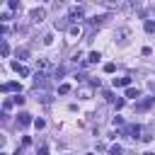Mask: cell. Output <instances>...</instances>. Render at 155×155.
<instances>
[{
  "instance_id": "6da1fadb",
  "label": "cell",
  "mask_w": 155,
  "mask_h": 155,
  "mask_svg": "<svg viewBox=\"0 0 155 155\" xmlns=\"http://www.w3.org/2000/svg\"><path fill=\"white\" fill-rule=\"evenodd\" d=\"M68 19H70V22H80V19H85V10H82L80 5H73V7L68 10Z\"/></svg>"
},
{
  "instance_id": "7a4b0ae2",
  "label": "cell",
  "mask_w": 155,
  "mask_h": 155,
  "mask_svg": "<svg viewBox=\"0 0 155 155\" xmlns=\"http://www.w3.org/2000/svg\"><path fill=\"white\" fill-rule=\"evenodd\" d=\"M29 17H31V22H34V24H41V22H44V17H46V10H44V7H34Z\"/></svg>"
},
{
  "instance_id": "3957f363",
  "label": "cell",
  "mask_w": 155,
  "mask_h": 155,
  "mask_svg": "<svg viewBox=\"0 0 155 155\" xmlns=\"http://www.w3.org/2000/svg\"><path fill=\"white\" fill-rule=\"evenodd\" d=\"M46 82H48V75H46V73H36V75H34V90L46 87Z\"/></svg>"
},
{
  "instance_id": "277c9868",
  "label": "cell",
  "mask_w": 155,
  "mask_h": 155,
  "mask_svg": "<svg viewBox=\"0 0 155 155\" xmlns=\"http://www.w3.org/2000/svg\"><path fill=\"white\" fill-rule=\"evenodd\" d=\"M126 133H128V138H133V140H138V138H143V136H140V126H136V124H131V126H126Z\"/></svg>"
},
{
  "instance_id": "5b68a950",
  "label": "cell",
  "mask_w": 155,
  "mask_h": 155,
  "mask_svg": "<svg viewBox=\"0 0 155 155\" xmlns=\"http://www.w3.org/2000/svg\"><path fill=\"white\" fill-rule=\"evenodd\" d=\"M12 70H15V73H19L22 78H27V75H29V68H27V65H22L19 61H12Z\"/></svg>"
},
{
  "instance_id": "8992f818",
  "label": "cell",
  "mask_w": 155,
  "mask_h": 155,
  "mask_svg": "<svg viewBox=\"0 0 155 155\" xmlns=\"http://www.w3.org/2000/svg\"><path fill=\"white\" fill-rule=\"evenodd\" d=\"M2 92H17V94H19V92H22V85L15 82V80H12V82H5V85H2Z\"/></svg>"
},
{
  "instance_id": "52a82bcc",
  "label": "cell",
  "mask_w": 155,
  "mask_h": 155,
  "mask_svg": "<svg viewBox=\"0 0 155 155\" xmlns=\"http://www.w3.org/2000/svg\"><path fill=\"white\" fill-rule=\"evenodd\" d=\"M17 124L24 128V126H29V124H34L31 121V114H27V111H19V119H17Z\"/></svg>"
},
{
  "instance_id": "ba28073f",
  "label": "cell",
  "mask_w": 155,
  "mask_h": 155,
  "mask_svg": "<svg viewBox=\"0 0 155 155\" xmlns=\"http://www.w3.org/2000/svg\"><path fill=\"white\" fill-rule=\"evenodd\" d=\"M153 104H155V97H148V99L138 102V104H136V109H138V111H143V109H150Z\"/></svg>"
},
{
  "instance_id": "9c48e42d",
  "label": "cell",
  "mask_w": 155,
  "mask_h": 155,
  "mask_svg": "<svg viewBox=\"0 0 155 155\" xmlns=\"http://www.w3.org/2000/svg\"><path fill=\"white\" fill-rule=\"evenodd\" d=\"M80 34H82L80 24H70V29H68V36H70V39H80Z\"/></svg>"
},
{
  "instance_id": "30bf717a",
  "label": "cell",
  "mask_w": 155,
  "mask_h": 155,
  "mask_svg": "<svg viewBox=\"0 0 155 155\" xmlns=\"http://www.w3.org/2000/svg\"><path fill=\"white\" fill-rule=\"evenodd\" d=\"M114 87H131V78H114Z\"/></svg>"
},
{
  "instance_id": "8fae6325",
  "label": "cell",
  "mask_w": 155,
  "mask_h": 155,
  "mask_svg": "<svg viewBox=\"0 0 155 155\" xmlns=\"http://www.w3.org/2000/svg\"><path fill=\"white\" fill-rule=\"evenodd\" d=\"M78 97H80V99H90V97H92V85L80 87V90H78Z\"/></svg>"
},
{
  "instance_id": "7c38bea8",
  "label": "cell",
  "mask_w": 155,
  "mask_h": 155,
  "mask_svg": "<svg viewBox=\"0 0 155 155\" xmlns=\"http://www.w3.org/2000/svg\"><path fill=\"white\" fill-rule=\"evenodd\" d=\"M138 97H140L138 87H126V99H138Z\"/></svg>"
},
{
  "instance_id": "4fadbf2b",
  "label": "cell",
  "mask_w": 155,
  "mask_h": 155,
  "mask_svg": "<svg viewBox=\"0 0 155 155\" xmlns=\"http://www.w3.org/2000/svg\"><path fill=\"white\" fill-rule=\"evenodd\" d=\"M99 58H102V56H99V51H90V53H87V58H85V63H97Z\"/></svg>"
},
{
  "instance_id": "5bb4252c",
  "label": "cell",
  "mask_w": 155,
  "mask_h": 155,
  "mask_svg": "<svg viewBox=\"0 0 155 155\" xmlns=\"http://www.w3.org/2000/svg\"><path fill=\"white\" fill-rule=\"evenodd\" d=\"M68 22H70V19H68V17H63V19H56V22H53V27H56V29H65V27H68ZM68 29H70V27H68Z\"/></svg>"
},
{
  "instance_id": "9a60e30c",
  "label": "cell",
  "mask_w": 155,
  "mask_h": 155,
  "mask_svg": "<svg viewBox=\"0 0 155 155\" xmlns=\"http://www.w3.org/2000/svg\"><path fill=\"white\" fill-rule=\"evenodd\" d=\"M109 155H124V148L116 143V145H111V148H109Z\"/></svg>"
},
{
  "instance_id": "2e32d148",
  "label": "cell",
  "mask_w": 155,
  "mask_h": 155,
  "mask_svg": "<svg viewBox=\"0 0 155 155\" xmlns=\"http://www.w3.org/2000/svg\"><path fill=\"white\" fill-rule=\"evenodd\" d=\"M143 27H145V31H148V34H153V31H155V22H153V19H145V24H143Z\"/></svg>"
},
{
  "instance_id": "e0dca14e",
  "label": "cell",
  "mask_w": 155,
  "mask_h": 155,
  "mask_svg": "<svg viewBox=\"0 0 155 155\" xmlns=\"http://www.w3.org/2000/svg\"><path fill=\"white\" fill-rule=\"evenodd\" d=\"M36 68H39V70H46V68H48V61H46V58H36Z\"/></svg>"
},
{
  "instance_id": "ac0fdd59",
  "label": "cell",
  "mask_w": 155,
  "mask_h": 155,
  "mask_svg": "<svg viewBox=\"0 0 155 155\" xmlns=\"http://www.w3.org/2000/svg\"><path fill=\"white\" fill-rule=\"evenodd\" d=\"M104 19H107V15H102V17H92V19H90V24H94V27H99V24H102Z\"/></svg>"
},
{
  "instance_id": "d6986e66",
  "label": "cell",
  "mask_w": 155,
  "mask_h": 155,
  "mask_svg": "<svg viewBox=\"0 0 155 155\" xmlns=\"http://www.w3.org/2000/svg\"><path fill=\"white\" fill-rule=\"evenodd\" d=\"M58 92H61V94H68V92H70V85H68V82L58 85Z\"/></svg>"
},
{
  "instance_id": "ffe728a7",
  "label": "cell",
  "mask_w": 155,
  "mask_h": 155,
  "mask_svg": "<svg viewBox=\"0 0 155 155\" xmlns=\"http://www.w3.org/2000/svg\"><path fill=\"white\" fill-rule=\"evenodd\" d=\"M12 104H15V102H12V99H5V102H2V111H5V114H7V111H10V109H12Z\"/></svg>"
},
{
  "instance_id": "44dd1931",
  "label": "cell",
  "mask_w": 155,
  "mask_h": 155,
  "mask_svg": "<svg viewBox=\"0 0 155 155\" xmlns=\"http://www.w3.org/2000/svg\"><path fill=\"white\" fill-rule=\"evenodd\" d=\"M44 126H46V121H44V119H34V128H36V131H41Z\"/></svg>"
},
{
  "instance_id": "7402d4cb",
  "label": "cell",
  "mask_w": 155,
  "mask_h": 155,
  "mask_svg": "<svg viewBox=\"0 0 155 155\" xmlns=\"http://www.w3.org/2000/svg\"><path fill=\"white\" fill-rule=\"evenodd\" d=\"M0 51H2V56H10V46H7V41L2 39V46H0Z\"/></svg>"
},
{
  "instance_id": "603a6c76",
  "label": "cell",
  "mask_w": 155,
  "mask_h": 155,
  "mask_svg": "<svg viewBox=\"0 0 155 155\" xmlns=\"http://www.w3.org/2000/svg\"><path fill=\"white\" fill-rule=\"evenodd\" d=\"M27 56H29V51H27V48H17V58H22V61H24Z\"/></svg>"
},
{
  "instance_id": "cb8c5ba5",
  "label": "cell",
  "mask_w": 155,
  "mask_h": 155,
  "mask_svg": "<svg viewBox=\"0 0 155 155\" xmlns=\"http://www.w3.org/2000/svg\"><path fill=\"white\" fill-rule=\"evenodd\" d=\"M12 102H15L17 107H22V104H24V97H22V94H15V97H12Z\"/></svg>"
},
{
  "instance_id": "d4e9b609",
  "label": "cell",
  "mask_w": 155,
  "mask_h": 155,
  "mask_svg": "<svg viewBox=\"0 0 155 155\" xmlns=\"http://www.w3.org/2000/svg\"><path fill=\"white\" fill-rule=\"evenodd\" d=\"M114 70H116L114 63H107V65H104V73H114Z\"/></svg>"
},
{
  "instance_id": "484cf974",
  "label": "cell",
  "mask_w": 155,
  "mask_h": 155,
  "mask_svg": "<svg viewBox=\"0 0 155 155\" xmlns=\"http://www.w3.org/2000/svg\"><path fill=\"white\" fill-rule=\"evenodd\" d=\"M7 7H10V10H17V7H19V2H17V0H10V2H7Z\"/></svg>"
},
{
  "instance_id": "4316f807",
  "label": "cell",
  "mask_w": 155,
  "mask_h": 155,
  "mask_svg": "<svg viewBox=\"0 0 155 155\" xmlns=\"http://www.w3.org/2000/svg\"><path fill=\"white\" fill-rule=\"evenodd\" d=\"M124 104H126V99H114V107H116V109H121Z\"/></svg>"
},
{
  "instance_id": "83f0119b",
  "label": "cell",
  "mask_w": 155,
  "mask_h": 155,
  "mask_svg": "<svg viewBox=\"0 0 155 155\" xmlns=\"http://www.w3.org/2000/svg\"><path fill=\"white\" fill-rule=\"evenodd\" d=\"M39 155H48V150H46V145H44V148H39Z\"/></svg>"
},
{
  "instance_id": "f1b7e54d",
  "label": "cell",
  "mask_w": 155,
  "mask_h": 155,
  "mask_svg": "<svg viewBox=\"0 0 155 155\" xmlns=\"http://www.w3.org/2000/svg\"><path fill=\"white\" fill-rule=\"evenodd\" d=\"M143 155H155V153H153V150H145V153H143Z\"/></svg>"
},
{
  "instance_id": "f546056e",
  "label": "cell",
  "mask_w": 155,
  "mask_h": 155,
  "mask_svg": "<svg viewBox=\"0 0 155 155\" xmlns=\"http://www.w3.org/2000/svg\"><path fill=\"white\" fill-rule=\"evenodd\" d=\"M85 155H94V153H85Z\"/></svg>"
}]
</instances>
